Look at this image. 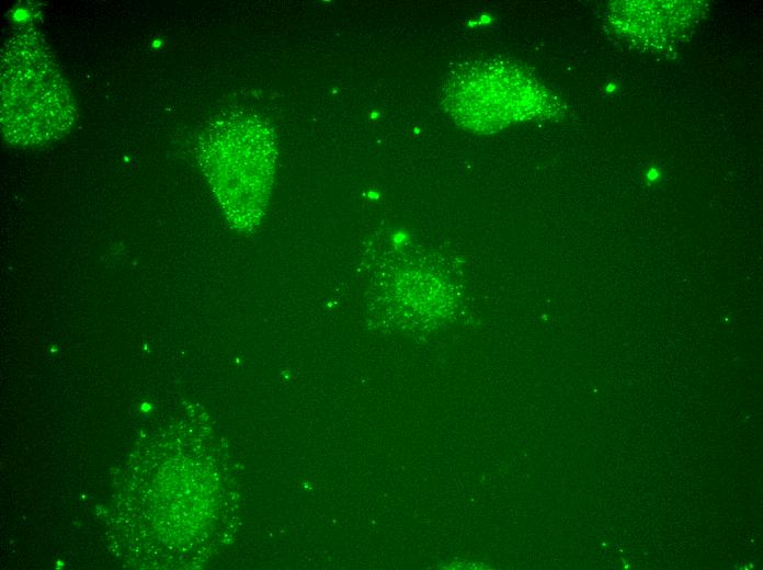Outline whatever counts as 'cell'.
Instances as JSON below:
<instances>
[{
	"label": "cell",
	"mask_w": 763,
	"mask_h": 570,
	"mask_svg": "<svg viewBox=\"0 0 763 570\" xmlns=\"http://www.w3.org/2000/svg\"><path fill=\"white\" fill-rule=\"evenodd\" d=\"M76 121L73 98L37 30L25 27L1 48L0 124L4 140L37 146L61 138Z\"/></svg>",
	"instance_id": "cell-1"
},
{
	"label": "cell",
	"mask_w": 763,
	"mask_h": 570,
	"mask_svg": "<svg viewBox=\"0 0 763 570\" xmlns=\"http://www.w3.org/2000/svg\"><path fill=\"white\" fill-rule=\"evenodd\" d=\"M492 61L468 64L446 82L447 109L456 121L474 130H496L515 119L521 100L516 76Z\"/></svg>",
	"instance_id": "cell-3"
},
{
	"label": "cell",
	"mask_w": 763,
	"mask_h": 570,
	"mask_svg": "<svg viewBox=\"0 0 763 570\" xmlns=\"http://www.w3.org/2000/svg\"><path fill=\"white\" fill-rule=\"evenodd\" d=\"M201 164L231 221L241 228L259 220L276 157L270 124L248 111L213 118L198 140Z\"/></svg>",
	"instance_id": "cell-2"
}]
</instances>
